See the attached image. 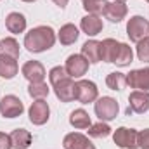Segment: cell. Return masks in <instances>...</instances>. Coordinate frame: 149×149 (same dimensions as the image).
Returning <instances> with one entry per match:
<instances>
[{
	"instance_id": "6da1fadb",
	"label": "cell",
	"mask_w": 149,
	"mask_h": 149,
	"mask_svg": "<svg viewBox=\"0 0 149 149\" xmlns=\"http://www.w3.org/2000/svg\"><path fill=\"white\" fill-rule=\"evenodd\" d=\"M49 78H50V83L52 87L56 88V95L63 101V102H70L74 99V83L71 80V76L68 74V71L61 66H56L50 70L49 73Z\"/></svg>"
},
{
	"instance_id": "7a4b0ae2",
	"label": "cell",
	"mask_w": 149,
	"mask_h": 149,
	"mask_svg": "<svg viewBox=\"0 0 149 149\" xmlns=\"http://www.w3.org/2000/svg\"><path fill=\"white\" fill-rule=\"evenodd\" d=\"M56 42V35L50 26H37L24 37V47L30 52H43Z\"/></svg>"
},
{
	"instance_id": "3957f363",
	"label": "cell",
	"mask_w": 149,
	"mask_h": 149,
	"mask_svg": "<svg viewBox=\"0 0 149 149\" xmlns=\"http://www.w3.org/2000/svg\"><path fill=\"white\" fill-rule=\"evenodd\" d=\"M127 33H128V38L132 42H141V40L148 38L149 23L141 16H134L127 24Z\"/></svg>"
},
{
	"instance_id": "277c9868",
	"label": "cell",
	"mask_w": 149,
	"mask_h": 149,
	"mask_svg": "<svg viewBox=\"0 0 149 149\" xmlns=\"http://www.w3.org/2000/svg\"><path fill=\"white\" fill-rule=\"evenodd\" d=\"M74 99H78L81 104H88L97 99V87L94 81L80 80L74 85Z\"/></svg>"
},
{
	"instance_id": "5b68a950",
	"label": "cell",
	"mask_w": 149,
	"mask_h": 149,
	"mask_svg": "<svg viewBox=\"0 0 149 149\" xmlns=\"http://www.w3.org/2000/svg\"><path fill=\"white\" fill-rule=\"evenodd\" d=\"M113 139H114V144L116 146H120V148H123V149H135L137 148V132L134 128L121 127V128H118L114 132Z\"/></svg>"
},
{
	"instance_id": "8992f818",
	"label": "cell",
	"mask_w": 149,
	"mask_h": 149,
	"mask_svg": "<svg viewBox=\"0 0 149 149\" xmlns=\"http://www.w3.org/2000/svg\"><path fill=\"white\" fill-rule=\"evenodd\" d=\"M149 109V92L146 90H137L132 92L128 97V109L127 113H146Z\"/></svg>"
},
{
	"instance_id": "52a82bcc",
	"label": "cell",
	"mask_w": 149,
	"mask_h": 149,
	"mask_svg": "<svg viewBox=\"0 0 149 149\" xmlns=\"http://www.w3.org/2000/svg\"><path fill=\"white\" fill-rule=\"evenodd\" d=\"M95 114L101 120H113L118 114V102L111 97H101L95 102Z\"/></svg>"
},
{
	"instance_id": "ba28073f",
	"label": "cell",
	"mask_w": 149,
	"mask_h": 149,
	"mask_svg": "<svg viewBox=\"0 0 149 149\" xmlns=\"http://www.w3.org/2000/svg\"><path fill=\"white\" fill-rule=\"evenodd\" d=\"M23 102L16 97V95H5L0 102V113L5 118H16L23 113Z\"/></svg>"
},
{
	"instance_id": "9c48e42d",
	"label": "cell",
	"mask_w": 149,
	"mask_h": 149,
	"mask_svg": "<svg viewBox=\"0 0 149 149\" xmlns=\"http://www.w3.org/2000/svg\"><path fill=\"white\" fill-rule=\"evenodd\" d=\"M70 76H73V78H78V76H81V74L87 73V70H88V61L83 57V56H78V54H74V56H70L68 57V61H66V68H64Z\"/></svg>"
},
{
	"instance_id": "30bf717a",
	"label": "cell",
	"mask_w": 149,
	"mask_h": 149,
	"mask_svg": "<svg viewBox=\"0 0 149 149\" xmlns=\"http://www.w3.org/2000/svg\"><path fill=\"white\" fill-rule=\"evenodd\" d=\"M30 120L35 125H43L49 120V104L43 99H37L30 108Z\"/></svg>"
},
{
	"instance_id": "8fae6325",
	"label": "cell",
	"mask_w": 149,
	"mask_h": 149,
	"mask_svg": "<svg viewBox=\"0 0 149 149\" xmlns=\"http://www.w3.org/2000/svg\"><path fill=\"white\" fill-rule=\"evenodd\" d=\"M127 83L132 88H141V90H149V68L144 70H135L127 76Z\"/></svg>"
},
{
	"instance_id": "7c38bea8",
	"label": "cell",
	"mask_w": 149,
	"mask_h": 149,
	"mask_svg": "<svg viewBox=\"0 0 149 149\" xmlns=\"http://www.w3.org/2000/svg\"><path fill=\"white\" fill-rule=\"evenodd\" d=\"M102 14H104L106 19H109L113 23H120V21L127 16V5H125L123 2H111V3H106Z\"/></svg>"
},
{
	"instance_id": "4fadbf2b",
	"label": "cell",
	"mask_w": 149,
	"mask_h": 149,
	"mask_svg": "<svg viewBox=\"0 0 149 149\" xmlns=\"http://www.w3.org/2000/svg\"><path fill=\"white\" fill-rule=\"evenodd\" d=\"M23 74H24V78H28L31 83H38V81H43V78H45V70H43V66H42L38 61H28V63L23 66Z\"/></svg>"
},
{
	"instance_id": "5bb4252c",
	"label": "cell",
	"mask_w": 149,
	"mask_h": 149,
	"mask_svg": "<svg viewBox=\"0 0 149 149\" xmlns=\"http://www.w3.org/2000/svg\"><path fill=\"white\" fill-rule=\"evenodd\" d=\"M64 148L66 149H95L94 144L81 134H68L64 137Z\"/></svg>"
},
{
	"instance_id": "9a60e30c",
	"label": "cell",
	"mask_w": 149,
	"mask_h": 149,
	"mask_svg": "<svg viewBox=\"0 0 149 149\" xmlns=\"http://www.w3.org/2000/svg\"><path fill=\"white\" fill-rule=\"evenodd\" d=\"M118 50H120V43L113 38H106L104 42H101V61L114 63Z\"/></svg>"
},
{
	"instance_id": "2e32d148",
	"label": "cell",
	"mask_w": 149,
	"mask_h": 149,
	"mask_svg": "<svg viewBox=\"0 0 149 149\" xmlns=\"http://www.w3.org/2000/svg\"><path fill=\"white\" fill-rule=\"evenodd\" d=\"M81 56L88 63H99L101 61V42L97 40H88L81 47Z\"/></svg>"
},
{
	"instance_id": "e0dca14e",
	"label": "cell",
	"mask_w": 149,
	"mask_h": 149,
	"mask_svg": "<svg viewBox=\"0 0 149 149\" xmlns=\"http://www.w3.org/2000/svg\"><path fill=\"white\" fill-rule=\"evenodd\" d=\"M81 30L87 35H97L102 30V21L97 14H88L81 19Z\"/></svg>"
},
{
	"instance_id": "ac0fdd59",
	"label": "cell",
	"mask_w": 149,
	"mask_h": 149,
	"mask_svg": "<svg viewBox=\"0 0 149 149\" xmlns=\"http://www.w3.org/2000/svg\"><path fill=\"white\" fill-rule=\"evenodd\" d=\"M5 26L10 33H23L26 28V19L19 12H10L5 19Z\"/></svg>"
},
{
	"instance_id": "d6986e66",
	"label": "cell",
	"mask_w": 149,
	"mask_h": 149,
	"mask_svg": "<svg viewBox=\"0 0 149 149\" xmlns=\"http://www.w3.org/2000/svg\"><path fill=\"white\" fill-rule=\"evenodd\" d=\"M17 74V63L14 57L2 54L0 56V76L3 78H12Z\"/></svg>"
},
{
	"instance_id": "ffe728a7",
	"label": "cell",
	"mask_w": 149,
	"mask_h": 149,
	"mask_svg": "<svg viewBox=\"0 0 149 149\" xmlns=\"http://www.w3.org/2000/svg\"><path fill=\"white\" fill-rule=\"evenodd\" d=\"M10 141H12V148L16 149H26L31 144V134L24 128H17L10 134Z\"/></svg>"
},
{
	"instance_id": "44dd1931",
	"label": "cell",
	"mask_w": 149,
	"mask_h": 149,
	"mask_svg": "<svg viewBox=\"0 0 149 149\" xmlns=\"http://www.w3.org/2000/svg\"><path fill=\"white\" fill-rule=\"evenodd\" d=\"M70 123L73 125L74 128H88L92 123H90V116L83 109H74L70 116Z\"/></svg>"
},
{
	"instance_id": "7402d4cb",
	"label": "cell",
	"mask_w": 149,
	"mask_h": 149,
	"mask_svg": "<svg viewBox=\"0 0 149 149\" xmlns=\"http://www.w3.org/2000/svg\"><path fill=\"white\" fill-rule=\"evenodd\" d=\"M76 38H78V30H76V26H73V24H64V26L61 28V31H59V40H61V43L71 45V43L76 42Z\"/></svg>"
},
{
	"instance_id": "603a6c76",
	"label": "cell",
	"mask_w": 149,
	"mask_h": 149,
	"mask_svg": "<svg viewBox=\"0 0 149 149\" xmlns=\"http://www.w3.org/2000/svg\"><path fill=\"white\" fill-rule=\"evenodd\" d=\"M0 50H2V54L10 56L14 59L19 57V45H17V42L14 38H3L0 42Z\"/></svg>"
},
{
	"instance_id": "cb8c5ba5",
	"label": "cell",
	"mask_w": 149,
	"mask_h": 149,
	"mask_svg": "<svg viewBox=\"0 0 149 149\" xmlns=\"http://www.w3.org/2000/svg\"><path fill=\"white\" fill-rule=\"evenodd\" d=\"M132 57H134L132 49H130L127 43H120V50H118V56H116V59H114V64H118V66H127V64L132 63Z\"/></svg>"
},
{
	"instance_id": "d4e9b609",
	"label": "cell",
	"mask_w": 149,
	"mask_h": 149,
	"mask_svg": "<svg viewBox=\"0 0 149 149\" xmlns=\"http://www.w3.org/2000/svg\"><path fill=\"white\" fill-rule=\"evenodd\" d=\"M106 83H108V87L113 88V90H121L127 85V76L123 73H111V74H108Z\"/></svg>"
},
{
	"instance_id": "484cf974",
	"label": "cell",
	"mask_w": 149,
	"mask_h": 149,
	"mask_svg": "<svg viewBox=\"0 0 149 149\" xmlns=\"http://www.w3.org/2000/svg\"><path fill=\"white\" fill-rule=\"evenodd\" d=\"M111 132V128L106 125V123H95V125H90L88 127V135L90 137H95V139H102V137H108Z\"/></svg>"
},
{
	"instance_id": "4316f807",
	"label": "cell",
	"mask_w": 149,
	"mask_h": 149,
	"mask_svg": "<svg viewBox=\"0 0 149 149\" xmlns=\"http://www.w3.org/2000/svg\"><path fill=\"white\" fill-rule=\"evenodd\" d=\"M28 92H30V95H31L33 99H43V97H47V94H49V87H47V83L38 81V83H31V85H30Z\"/></svg>"
},
{
	"instance_id": "83f0119b",
	"label": "cell",
	"mask_w": 149,
	"mask_h": 149,
	"mask_svg": "<svg viewBox=\"0 0 149 149\" xmlns=\"http://www.w3.org/2000/svg\"><path fill=\"white\" fill-rule=\"evenodd\" d=\"M83 7L90 14H99L106 7V0H83Z\"/></svg>"
},
{
	"instance_id": "f1b7e54d",
	"label": "cell",
	"mask_w": 149,
	"mask_h": 149,
	"mask_svg": "<svg viewBox=\"0 0 149 149\" xmlns=\"http://www.w3.org/2000/svg\"><path fill=\"white\" fill-rule=\"evenodd\" d=\"M137 56L141 61L149 63V38H144L141 42H137Z\"/></svg>"
},
{
	"instance_id": "f546056e",
	"label": "cell",
	"mask_w": 149,
	"mask_h": 149,
	"mask_svg": "<svg viewBox=\"0 0 149 149\" xmlns=\"http://www.w3.org/2000/svg\"><path fill=\"white\" fill-rule=\"evenodd\" d=\"M137 148L149 149V128L142 130L141 134H137Z\"/></svg>"
},
{
	"instance_id": "4dcf8cb0",
	"label": "cell",
	"mask_w": 149,
	"mask_h": 149,
	"mask_svg": "<svg viewBox=\"0 0 149 149\" xmlns=\"http://www.w3.org/2000/svg\"><path fill=\"white\" fill-rule=\"evenodd\" d=\"M10 148H12L10 135H7V134H2V132H0V149H10Z\"/></svg>"
},
{
	"instance_id": "1f68e13d",
	"label": "cell",
	"mask_w": 149,
	"mask_h": 149,
	"mask_svg": "<svg viewBox=\"0 0 149 149\" xmlns=\"http://www.w3.org/2000/svg\"><path fill=\"white\" fill-rule=\"evenodd\" d=\"M52 2H54L56 5H59L61 9H64V7H66V3H68V0H52Z\"/></svg>"
},
{
	"instance_id": "d6a6232c",
	"label": "cell",
	"mask_w": 149,
	"mask_h": 149,
	"mask_svg": "<svg viewBox=\"0 0 149 149\" xmlns=\"http://www.w3.org/2000/svg\"><path fill=\"white\" fill-rule=\"evenodd\" d=\"M24 2H35V0H24Z\"/></svg>"
},
{
	"instance_id": "836d02e7",
	"label": "cell",
	"mask_w": 149,
	"mask_h": 149,
	"mask_svg": "<svg viewBox=\"0 0 149 149\" xmlns=\"http://www.w3.org/2000/svg\"><path fill=\"white\" fill-rule=\"evenodd\" d=\"M114 2H123V0H114Z\"/></svg>"
},
{
	"instance_id": "e575fe53",
	"label": "cell",
	"mask_w": 149,
	"mask_h": 149,
	"mask_svg": "<svg viewBox=\"0 0 149 149\" xmlns=\"http://www.w3.org/2000/svg\"><path fill=\"white\" fill-rule=\"evenodd\" d=\"M148 2H149V0H148Z\"/></svg>"
}]
</instances>
